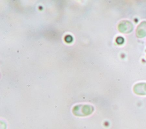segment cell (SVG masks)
Returning <instances> with one entry per match:
<instances>
[{
	"mask_svg": "<svg viewBox=\"0 0 146 129\" xmlns=\"http://www.w3.org/2000/svg\"><path fill=\"white\" fill-rule=\"evenodd\" d=\"M118 28L120 32L128 33L131 32L133 30V25L131 22L128 20H124L119 24Z\"/></svg>",
	"mask_w": 146,
	"mask_h": 129,
	"instance_id": "obj_1",
	"label": "cell"
},
{
	"mask_svg": "<svg viewBox=\"0 0 146 129\" xmlns=\"http://www.w3.org/2000/svg\"><path fill=\"white\" fill-rule=\"evenodd\" d=\"M133 91L138 95H146V83L140 82L136 84L133 87Z\"/></svg>",
	"mask_w": 146,
	"mask_h": 129,
	"instance_id": "obj_2",
	"label": "cell"
},
{
	"mask_svg": "<svg viewBox=\"0 0 146 129\" xmlns=\"http://www.w3.org/2000/svg\"><path fill=\"white\" fill-rule=\"evenodd\" d=\"M136 34L140 38L146 36V21H143L139 24L137 27Z\"/></svg>",
	"mask_w": 146,
	"mask_h": 129,
	"instance_id": "obj_3",
	"label": "cell"
}]
</instances>
